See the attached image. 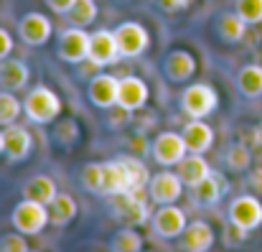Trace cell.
Listing matches in <instances>:
<instances>
[{
  "label": "cell",
  "mask_w": 262,
  "mask_h": 252,
  "mask_svg": "<svg viewBox=\"0 0 262 252\" xmlns=\"http://www.w3.org/2000/svg\"><path fill=\"white\" fill-rule=\"evenodd\" d=\"M23 112L33 125H49L61 115V97L51 87H33L23 99Z\"/></svg>",
  "instance_id": "obj_1"
},
{
  "label": "cell",
  "mask_w": 262,
  "mask_h": 252,
  "mask_svg": "<svg viewBox=\"0 0 262 252\" xmlns=\"http://www.w3.org/2000/svg\"><path fill=\"white\" fill-rule=\"evenodd\" d=\"M110 209H112V217L120 219L125 227H140L150 217L143 191H127L120 196H110Z\"/></svg>",
  "instance_id": "obj_2"
},
{
  "label": "cell",
  "mask_w": 262,
  "mask_h": 252,
  "mask_svg": "<svg viewBox=\"0 0 262 252\" xmlns=\"http://www.w3.org/2000/svg\"><path fill=\"white\" fill-rule=\"evenodd\" d=\"M10 222L15 227V232L26 235V237H33V235H41L46 224H51L49 219V206L46 204H38V201H31V199H23L13 206V214H10Z\"/></svg>",
  "instance_id": "obj_3"
},
{
  "label": "cell",
  "mask_w": 262,
  "mask_h": 252,
  "mask_svg": "<svg viewBox=\"0 0 262 252\" xmlns=\"http://www.w3.org/2000/svg\"><path fill=\"white\" fill-rule=\"evenodd\" d=\"M219 104V97H216V89L211 84H191L183 89L181 94V110L186 117L191 120H204L209 117Z\"/></svg>",
  "instance_id": "obj_4"
},
{
  "label": "cell",
  "mask_w": 262,
  "mask_h": 252,
  "mask_svg": "<svg viewBox=\"0 0 262 252\" xmlns=\"http://www.w3.org/2000/svg\"><path fill=\"white\" fill-rule=\"evenodd\" d=\"M115 38H117V46H120V56L122 59H138L150 46V36H148L145 26H140L135 20L120 23L115 28Z\"/></svg>",
  "instance_id": "obj_5"
},
{
  "label": "cell",
  "mask_w": 262,
  "mask_h": 252,
  "mask_svg": "<svg viewBox=\"0 0 262 252\" xmlns=\"http://www.w3.org/2000/svg\"><path fill=\"white\" fill-rule=\"evenodd\" d=\"M153 161L163 168L178 166L186 156H188V145L183 140V133H161L153 145H150Z\"/></svg>",
  "instance_id": "obj_6"
},
{
  "label": "cell",
  "mask_w": 262,
  "mask_h": 252,
  "mask_svg": "<svg viewBox=\"0 0 262 252\" xmlns=\"http://www.w3.org/2000/svg\"><path fill=\"white\" fill-rule=\"evenodd\" d=\"M229 224L252 232L262 224V201L255 194H242L229 204Z\"/></svg>",
  "instance_id": "obj_7"
},
{
  "label": "cell",
  "mask_w": 262,
  "mask_h": 252,
  "mask_svg": "<svg viewBox=\"0 0 262 252\" xmlns=\"http://www.w3.org/2000/svg\"><path fill=\"white\" fill-rule=\"evenodd\" d=\"M150 224H153V232H156L161 240H176V237H181V235L186 232V227H188L183 209H178L176 204H163V206L153 214Z\"/></svg>",
  "instance_id": "obj_8"
},
{
  "label": "cell",
  "mask_w": 262,
  "mask_h": 252,
  "mask_svg": "<svg viewBox=\"0 0 262 252\" xmlns=\"http://www.w3.org/2000/svg\"><path fill=\"white\" fill-rule=\"evenodd\" d=\"M117 59H122V56H120V46H117L115 31H107V28L94 31L92 38H89V61L102 69V67L117 64Z\"/></svg>",
  "instance_id": "obj_9"
},
{
  "label": "cell",
  "mask_w": 262,
  "mask_h": 252,
  "mask_svg": "<svg viewBox=\"0 0 262 252\" xmlns=\"http://www.w3.org/2000/svg\"><path fill=\"white\" fill-rule=\"evenodd\" d=\"M89 38L92 33H87L84 28H67L59 38V59L67 64H82L89 59Z\"/></svg>",
  "instance_id": "obj_10"
},
{
  "label": "cell",
  "mask_w": 262,
  "mask_h": 252,
  "mask_svg": "<svg viewBox=\"0 0 262 252\" xmlns=\"http://www.w3.org/2000/svg\"><path fill=\"white\" fill-rule=\"evenodd\" d=\"M183 186L186 183L181 181L178 173H173V171H161V173H156L150 178L148 191H150V199L158 206H163V204H176L183 196Z\"/></svg>",
  "instance_id": "obj_11"
},
{
  "label": "cell",
  "mask_w": 262,
  "mask_h": 252,
  "mask_svg": "<svg viewBox=\"0 0 262 252\" xmlns=\"http://www.w3.org/2000/svg\"><path fill=\"white\" fill-rule=\"evenodd\" d=\"M54 33L51 20L43 13H26L18 20V36L26 46H43Z\"/></svg>",
  "instance_id": "obj_12"
},
{
  "label": "cell",
  "mask_w": 262,
  "mask_h": 252,
  "mask_svg": "<svg viewBox=\"0 0 262 252\" xmlns=\"http://www.w3.org/2000/svg\"><path fill=\"white\" fill-rule=\"evenodd\" d=\"M87 94H89V102L99 110H110L117 104V94H120V79L107 74V72H99L89 79L87 87Z\"/></svg>",
  "instance_id": "obj_13"
},
{
  "label": "cell",
  "mask_w": 262,
  "mask_h": 252,
  "mask_svg": "<svg viewBox=\"0 0 262 252\" xmlns=\"http://www.w3.org/2000/svg\"><path fill=\"white\" fill-rule=\"evenodd\" d=\"M163 74H166L168 82H176V84L188 82L196 74V59H193V54L191 51H183V49L171 51L163 59Z\"/></svg>",
  "instance_id": "obj_14"
},
{
  "label": "cell",
  "mask_w": 262,
  "mask_h": 252,
  "mask_svg": "<svg viewBox=\"0 0 262 252\" xmlns=\"http://www.w3.org/2000/svg\"><path fill=\"white\" fill-rule=\"evenodd\" d=\"M214 245V229L209 222H191L186 227V232L181 235V242H178V250L181 252H209Z\"/></svg>",
  "instance_id": "obj_15"
},
{
  "label": "cell",
  "mask_w": 262,
  "mask_h": 252,
  "mask_svg": "<svg viewBox=\"0 0 262 252\" xmlns=\"http://www.w3.org/2000/svg\"><path fill=\"white\" fill-rule=\"evenodd\" d=\"M3 138H5V156L13 161V163H18V161H26L28 156H31V151H33V138H31V133L26 130V128H20V125H8L5 130H3Z\"/></svg>",
  "instance_id": "obj_16"
},
{
  "label": "cell",
  "mask_w": 262,
  "mask_h": 252,
  "mask_svg": "<svg viewBox=\"0 0 262 252\" xmlns=\"http://www.w3.org/2000/svg\"><path fill=\"white\" fill-rule=\"evenodd\" d=\"M148 84L143 82L140 77H122L120 79V94H117V104L135 112V110H143L148 104Z\"/></svg>",
  "instance_id": "obj_17"
},
{
  "label": "cell",
  "mask_w": 262,
  "mask_h": 252,
  "mask_svg": "<svg viewBox=\"0 0 262 252\" xmlns=\"http://www.w3.org/2000/svg\"><path fill=\"white\" fill-rule=\"evenodd\" d=\"M229 191V183L222 173H211L209 178H204L199 186H193V199L199 206H216Z\"/></svg>",
  "instance_id": "obj_18"
},
{
  "label": "cell",
  "mask_w": 262,
  "mask_h": 252,
  "mask_svg": "<svg viewBox=\"0 0 262 252\" xmlns=\"http://www.w3.org/2000/svg\"><path fill=\"white\" fill-rule=\"evenodd\" d=\"M214 171L209 166V161L204 158V153H188L181 163H178V176H181V181L188 186V188H193V186H199L204 178H209Z\"/></svg>",
  "instance_id": "obj_19"
},
{
  "label": "cell",
  "mask_w": 262,
  "mask_h": 252,
  "mask_svg": "<svg viewBox=\"0 0 262 252\" xmlns=\"http://www.w3.org/2000/svg\"><path fill=\"white\" fill-rule=\"evenodd\" d=\"M104 194L102 196H120L130 191V173L120 158L104 161Z\"/></svg>",
  "instance_id": "obj_20"
},
{
  "label": "cell",
  "mask_w": 262,
  "mask_h": 252,
  "mask_svg": "<svg viewBox=\"0 0 262 252\" xmlns=\"http://www.w3.org/2000/svg\"><path fill=\"white\" fill-rule=\"evenodd\" d=\"M59 188H56V181L46 173H38V176H31L26 183H23V199H31V201H38V204H51L56 199Z\"/></svg>",
  "instance_id": "obj_21"
},
{
  "label": "cell",
  "mask_w": 262,
  "mask_h": 252,
  "mask_svg": "<svg viewBox=\"0 0 262 252\" xmlns=\"http://www.w3.org/2000/svg\"><path fill=\"white\" fill-rule=\"evenodd\" d=\"M31 79L28 67L20 59H3L0 61V87L8 92H20Z\"/></svg>",
  "instance_id": "obj_22"
},
{
  "label": "cell",
  "mask_w": 262,
  "mask_h": 252,
  "mask_svg": "<svg viewBox=\"0 0 262 252\" xmlns=\"http://www.w3.org/2000/svg\"><path fill=\"white\" fill-rule=\"evenodd\" d=\"M183 140L188 145V153H206L214 143V130L204 120H191L183 128Z\"/></svg>",
  "instance_id": "obj_23"
},
{
  "label": "cell",
  "mask_w": 262,
  "mask_h": 252,
  "mask_svg": "<svg viewBox=\"0 0 262 252\" xmlns=\"http://www.w3.org/2000/svg\"><path fill=\"white\" fill-rule=\"evenodd\" d=\"M77 212H79V206H77V199L72 196V194H56V199L49 204V219H51V224L54 227H67V224H72L74 219H77Z\"/></svg>",
  "instance_id": "obj_24"
},
{
  "label": "cell",
  "mask_w": 262,
  "mask_h": 252,
  "mask_svg": "<svg viewBox=\"0 0 262 252\" xmlns=\"http://www.w3.org/2000/svg\"><path fill=\"white\" fill-rule=\"evenodd\" d=\"M237 89L247 99L262 97V67L260 64H247V67L239 69V74H237Z\"/></svg>",
  "instance_id": "obj_25"
},
{
  "label": "cell",
  "mask_w": 262,
  "mask_h": 252,
  "mask_svg": "<svg viewBox=\"0 0 262 252\" xmlns=\"http://www.w3.org/2000/svg\"><path fill=\"white\" fill-rule=\"evenodd\" d=\"M219 36L227 41V44H239L245 36H247V23L239 18V13H224L219 18Z\"/></svg>",
  "instance_id": "obj_26"
},
{
  "label": "cell",
  "mask_w": 262,
  "mask_h": 252,
  "mask_svg": "<svg viewBox=\"0 0 262 252\" xmlns=\"http://www.w3.org/2000/svg\"><path fill=\"white\" fill-rule=\"evenodd\" d=\"M143 235L135 232V227H122L110 240V252H143Z\"/></svg>",
  "instance_id": "obj_27"
},
{
  "label": "cell",
  "mask_w": 262,
  "mask_h": 252,
  "mask_svg": "<svg viewBox=\"0 0 262 252\" xmlns=\"http://www.w3.org/2000/svg\"><path fill=\"white\" fill-rule=\"evenodd\" d=\"M97 15H99V8H97L94 0H77L74 8L67 13V20L74 28H87V26H92L97 20Z\"/></svg>",
  "instance_id": "obj_28"
},
{
  "label": "cell",
  "mask_w": 262,
  "mask_h": 252,
  "mask_svg": "<svg viewBox=\"0 0 262 252\" xmlns=\"http://www.w3.org/2000/svg\"><path fill=\"white\" fill-rule=\"evenodd\" d=\"M120 161L125 163L127 173H130V191H145V186L150 183L148 166L140 158H135V156H120Z\"/></svg>",
  "instance_id": "obj_29"
},
{
  "label": "cell",
  "mask_w": 262,
  "mask_h": 252,
  "mask_svg": "<svg viewBox=\"0 0 262 252\" xmlns=\"http://www.w3.org/2000/svg\"><path fill=\"white\" fill-rule=\"evenodd\" d=\"M20 112H23V102H20L13 92L3 89V92H0V128L13 125V122L20 117Z\"/></svg>",
  "instance_id": "obj_30"
},
{
  "label": "cell",
  "mask_w": 262,
  "mask_h": 252,
  "mask_svg": "<svg viewBox=\"0 0 262 252\" xmlns=\"http://www.w3.org/2000/svg\"><path fill=\"white\" fill-rule=\"evenodd\" d=\"M79 181H82V186L92 191V194H104V166L102 163H97V161H92L87 166L82 168V173H79Z\"/></svg>",
  "instance_id": "obj_31"
},
{
  "label": "cell",
  "mask_w": 262,
  "mask_h": 252,
  "mask_svg": "<svg viewBox=\"0 0 262 252\" xmlns=\"http://www.w3.org/2000/svg\"><path fill=\"white\" fill-rule=\"evenodd\" d=\"M252 156H255V153H252L247 145L234 143V145H229V151L224 153V163H227V168H229L232 173H242V171H247V168H250Z\"/></svg>",
  "instance_id": "obj_32"
},
{
  "label": "cell",
  "mask_w": 262,
  "mask_h": 252,
  "mask_svg": "<svg viewBox=\"0 0 262 252\" xmlns=\"http://www.w3.org/2000/svg\"><path fill=\"white\" fill-rule=\"evenodd\" d=\"M234 10L239 13V18L247 26H257L262 23V0H237Z\"/></svg>",
  "instance_id": "obj_33"
},
{
  "label": "cell",
  "mask_w": 262,
  "mask_h": 252,
  "mask_svg": "<svg viewBox=\"0 0 262 252\" xmlns=\"http://www.w3.org/2000/svg\"><path fill=\"white\" fill-rule=\"evenodd\" d=\"M0 252H31V247L26 242V235L10 232V235H3L0 237Z\"/></svg>",
  "instance_id": "obj_34"
},
{
  "label": "cell",
  "mask_w": 262,
  "mask_h": 252,
  "mask_svg": "<svg viewBox=\"0 0 262 252\" xmlns=\"http://www.w3.org/2000/svg\"><path fill=\"white\" fill-rule=\"evenodd\" d=\"M77 135H79V130H77V122L74 120H64V122L56 125V140L61 145H72L77 140Z\"/></svg>",
  "instance_id": "obj_35"
},
{
  "label": "cell",
  "mask_w": 262,
  "mask_h": 252,
  "mask_svg": "<svg viewBox=\"0 0 262 252\" xmlns=\"http://www.w3.org/2000/svg\"><path fill=\"white\" fill-rule=\"evenodd\" d=\"M130 117V110H125V107H120V104H115V107H110L107 110V120H110V125L117 130L120 125H122V120H127Z\"/></svg>",
  "instance_id": "obj_36"
},
{
  "label": "cell",
  "mask_w": 262,
  "mask_h": 252,
  "mask_svg": "<svg viewBox=\"0 0 262 252\" xmlns=\"http://www.w3.org/2000/svg\"><path fill=\"white\" fill-rule=\"evenodd\" d=\"M156 3H158V8L166 10V13H178V10L188 8L193 0H156Z\"/></svg>",
  "instance_id": "obj_37"
},
{
  "label": "cell",
  "mask_w": 262,
  "mask_h": 252,
  "mask_svg": "<svg viewBox=\"0 0 262 252\" xmlns=\"http://www.w3.org/2000/svg\"><path fill=\"white\" fill-rule=\"evenodd\" d=\"M10 54H13V36L5 28H0V61L8 59Z\"/></svg>",
  "instance_id": "obj_38"
},
{
  "label": "cell",
  "mask_w": 262,
  "mask_h": 252,
  "mask_svg": "<svg viewBox=\"0 0 262 252\" xmlns=\"http://www.w3.org/2000/svg\"><path fill=\"white\" fill-rule=\"evenodd\" d=\"M74 3H77V0H46V5H49L56 15H67V13L74 8Z\"/></svg>",
  "instance_id": "obj_39"
},
{
  "label": "cell",
  "mask_w": 262,
  "mask_h": 252,
  "mask_svg": "<svg viewBox=\"0 0 262 252\" xmlns=\"http://www.w3.org/2000/svg\"><path fill=\"white\" fill-rule=\"evenodd\" d=\"M247 186H250V191H252L255 196H262V168H257V171H252V173H250Z\"/></svg>",
  "instance_id": "obj_40"
},
{
  "label": "cell",
  "mask_w": 262,
  "mask_h": 252,
  "mask_svg": "<svg viewBox=\"0 0 262 252\" xmlns=\"http://www.w3.org/2000/svg\"><path fill=\"white\" fill-rule=\"evenodd\" d=\"M252 153H255V158L262 163V125L255 130V135H252Z\"/></svg>",
  "instance_id": "obj_41"
},
{
  "label": "cell",
  "mask_w": 262,
  "mask_h": 252,
  "mask_svg": "<svg viewBox=\"0 0 262 252\" xmlns=\"http://www.w3.org/2000/svg\"><path fill=\"white\" fill-rule=\"evenodd\" d=\"M5 153V138H3V130H0V156Z\"/></svg>",
  "instance_id": "obj_42"
},
{
  "label": "cell",
  "mask_w": 262,
  "mask_h": 252,
  "mask_svg": "<svg viewBox=\"0 0 262 252\" xmlns=\"http://www.w3.org/2000/svg\"><path fill=\"white\" fill-rule=\"evenodd\" d=\"M31 252H38V250H31Z\"/></svg>",
  "instance_id": "obj_43"
},
{
  "label": "cell",
  "mask_w": 262,
  "mask_h": 252,
  "mask_svg": "<svg viewBox=\"0 0 262 252\" xmlns=\"http://www.w3.org/2000/svg\"><path fill=\"white\" fill-rule=\"evenodd\" d=\"M143 252H145V250H143ZM148 252H150V250H148Z\"/></svg>",
  "instance_id": "obj_44"
}]
</instances>
